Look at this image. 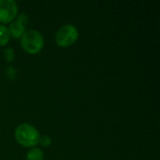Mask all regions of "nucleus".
Listing matches in <instances>:
<instances>
[{"instance_id": "obj_2", "label": "nucleus", "mask_w": 160, "mask_h": 160, "mask_svg": "<svg viewBox=\"0 0 160 160\" xmlns=\"http://www.w3.org/2000/svg\"><path fill=\"white\" fill-rule=\"evenodd\" d=\"M20 38L22 47L29 53L38 52L44 45L43 36L35 29L24 31Z\"/></svg>"}, {"instance_id": "obj_1", "label": "nucleus", "mask_w": 160, "mask_h": 160, "mask_svg": "<svg viewBox=\"0 0 160 160\" xmlns=\"http://www.w3.org/2000/svg\"><path fill=\"white\" fill-rule=\"evenodd\" d=\"M15 138L23 146L31 147L39 142V132L32 125L27 123L20 124L15 128Z\"/></svg>"}, {"instance_id": "obj_7", "label": "nucleus", "mask_w": 160, "mask_h": 160, "mask_svg": "<svg viewBox=\"0 0 160 160\" xmlns=\"http://www.w3.org/2000/svg\"><path fill=\"white\" fill-rule=\"evenodd\" d=\"M10 38V34L8 28L4 25L0 24V45H6Z\"/></svg>"}, {"instance_id": "obj_8", "label": "nucleus", "mask_w": 160, "mask_h": 160, "mask_svg": "<svg viewBox=\"0 0 160 160\" xmlns=\"http://www.w3.org/2000/svg\"><path fill=\"white\" fill-rule=\"evenodd\" d=\"M4 57L5 59L8 61V62H11L14 57H15V52H14V50L10 47L7 48L5 51H4Z\"/></svg>"}, {"instance_id": "obj_9", "label": "nucleus", "mask_w": 160, "mask_h": 160, "mask_svg": "<svg viewBox=\"0 0 160 160\" xmlns=\"http://www.w3.org/2000/svg\"><path fill=\"white\" fill-rule=\"evenodd\" d=\"M6 74L8 76V78L9 79H14L16 77V69L13 67H7L6 68Z\"/></svg>"}, {"instance_id": "obj_3", "label": "nucleus", "mask_w": 160, "mask_h": 160, "mask_svg": "<svg viewBox=\"0 0 160 160\" xmlns=\"http://www.w3.org/2000/svg\"><path fill=\"white\" fill-rule=\"evenodd\" d=\"M79 37V31L73 24L68 23L61 26L55 35V41L61 47H68L73 44Z\"/></svg>"}, {"instance_id": "obj_11", "label": "nucleus", "mask_w": 160, "mask_h": 160, "mask_svg": "<svg viewBox=\"0 0 160 160\" xmlns=\"http://www.w3.org/2000/svg\"><path fill=\"white\" fill-rule=\"evenodd\" d=\"M17 21L20 22L21 23H22V24L24 25V23H26V22H28V16H27L26 14H24V13H21V14L18 15Z\"/></svg>"}, {"instance_id": "obj_10", "label": "nucleus", "mask_w": 160, "mask_h": 160, "mask_svg": "<svg viewBox=\"0 0 160 160\" xmlns=\"http://www.w3.org/2000/svg\"><path fill=\"white\" fill-rule=\"evenodd\" d=\"M39 142H40V143H41L43 146H49V145L51 144V142H52V140H51V138H50L49 136L43 135V136H41V137L39 138Z\"/></svg>"}, {"instance_id": "obj_5", "label": "nucleus", "mask_w": 160, "mask_h": 160, "mask_svg": "<svg viewBox=\"0 0 160 160\" xmlns=\"http://www.w3.org/2000/svg\"><path fill=\"white\" fill-rule=\"evenodd\" d=\"M24 25L21 23L20 22L16 21H11L8 26V31L9 34L12 35L14 38H21V36L24 33Z\"/></svg>"}, {"instance_id": "obj_6", "label": "nucleus", "mask_w": 160, "mask_h": 160, "mask_svg": "<svg viewBox=\"0 0 160 160\" xmlns=\"http://www.w3.org/2000/svg\"><path fill=\"white\" fill-rule=\"evenodd\" d=\"M44 154L39 148H32L27 152L26 160H43Z\"/></svg>"}, {"instance_id": "obj_4", "label": "nucleus", "mask_w": 160, "mask_h": 160, "mask_svg": "<svg viewBox=\"0 0 160 160\" xmlns=\"http://www.w3.org/2000/svg\"><path fill=\"white\" fill-rule=\"evenodd\" d=\"M18 12V6L14 0H0V22L12 21Z\"/></svg>"}]
</instances>
